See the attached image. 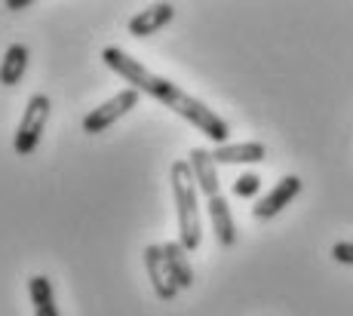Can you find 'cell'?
I'll use <instances>...</instances> for the list:
<instances>
[{"mask_svg": "<svg viewBox=\"0 0 353 316\" xmlns=\"http://www.w3.org/2000/svg\"><path fill=\"white\" fill-rule=\"evenodd\" d=\"M50 98L43 92H34L25 105V114L19 120V129H16V138H12V147H16L19 157H31L37 151L40 138H43V129H46V120H50Z\"/></svg>", "mask_w": 353, "mask_h": 316, "instance_id": "obj_3", "label": "cell"}, {"mask_svg": "<svg viewBox=\"0 0 353 316\" xmlns=\"http://www.w3.org/2000/svg\"><path fill=\"white\" fill-rule=\"evenodd\" d=\"M298 193H301V178H298V176L280 178L274 191H270L268 197H261V200H258V203L252 206V215H255V218H261V221L274 218V215H280L283 209H286V206L298 197Z\"/></svg>", "mask_w": 353, "mask_h": 316, "instance_id": "obj_5", "label": "cell"}, {"mask_svg": "<svg viewBox=\"0 0 353 316\" xmlns=\"http://www.w3.org/2000/svg\"><path fill=\"white\" fill-rule=\"evenodd\" d=\"M34 3V0H6V10H28V6Z\"/></svg>", "mask_w": 353, "mask_h": 316, "instance_id": "obj_16", "label": "cell"}, {"mask_svg": "<svg viewBox=\"0 0 353 316\" xmlns=\"http://www.w3.org/2000/svg\"><path fill=\"white\" fill-rule=\"evenodd\" d=\"M25 71H28V46L25 43H10L0 62V83L3 86H16L22 83Z\"/></svg>", "mask_w": 353, "mask_h": 316, "instance_id": "obj_12", "label": "cell"}, {"mask_svg": "<svg viewBox=\"0 0 353 316\" xmlns=\"http://www.w3.org/2000/svg\"><path fill=\"white\" fill-rule=\"evenodd\" d=\"M28 295L34 304V316H62L56 307V295H52V282L50 277H31L28 280Z\"/></svg>", "mask_w": 353, "mask_h": 316, "instance_id": "obj_13", "label": "cell"}, {"mask_svg": "<svg viewBox=\"0 0 353 316\" xmlns=\"http://www.w3.org/2000/svg\"><path fill=\"white\" fill-rule=\"evenodd\" d=\"M332 258L338 264H350L353 267V243H335L332 246Z\"/></svg>", "mask_w": 353, "mask_h": 316, "instance_id": "obj_15", "label": "cell"}, {"mask_svg": "<svg viewBox=\"0 0 353 316\" xmlns=\"http://www.w3.org/2000/svg\"><path fill=\"white\" fill-rule=\"evenodd\" d=\"M258 191H261V178H258L255 172H246V176H240L234 181V197H240V200L255 197Z\"/></svg>", "mask_w": 353, "mask_h": 316, "instance_id": "obj_14", "label": "cell"}, {"mask_svg": "<svg viewBox=\"0 0 353 316\" xmlns=\"http://www.w3.org/2000/svg\"><path fill=\"white\" fill-rule=\"evenodd\" d=\"M163 255H166V267H169V273H172L179 292L181 288H191L194 286V267H191V258H188L191 252L175 240V243H163Z\"/></svg>", "mask_w": 353, "mask_h": 316, "instance_id": "obj_11", "label": "cell"}, {"mask_svg": "<svg viewBox=\"0 0 353 316\" xmlns=\"http://www.w3.org/2000/svg\"><path fill=\"white\" fill-rule=\"evenodd\" d=\"M188 163H191V172H194V181H196V187H200V193L206 200H212V197H219V169H215V157H212V151H206V147H194L191 154H188Z\"/></svg>", "mask_w": 353, "mask_h": 316, "instance_id": "obj_7", "label": "cell"}, {"mask_svg": "<svg viewBox=\"0 0 353 316\" xmlns=\"http://www.w3.org/2000/svg\"><path fill=\"white\" fill-rule=\"evenodd\" d=\"M101 62H105L114 74H120L126 83H132V89L145 92V96L157 98L160 105L172 107L179 117H185L191 126H196V129H200L209 141H215V147H219V145H228L230 126L219 117V114L212 111V107L203 105L200 98H194L191 92L179 89L172 80L151 74V71L145 68V65L139 62V59H132L129 52L120 50V46H105V50H101Z\"/></svg>", "mask_w": 353, "mask_h": 316, "instance_id": "obj_1", "label": "cell"}, {"mask_svg": "<svg viewBox=\"0 0 353 316\" xmlns=\"http://www.w3.org/2000/svg\"><path fill=\"white\" fill-rule=\"evenodd\" d=\"M206 209H209V221H212V231H215V240H219V246L230 249V246L236 243V224H234V215H230L228 200L219 193V197L206 200Z\"/></svg>", "mask_w": 353, "mask_h": 316, "instance_id": "obj_9", "label": "cell"}, {"mask_svg": "<svg viewBox=\"0 0 353 316\" xmlns=\"http://www.w3.org/2000/svg\"><path fill=\"white\" fill-rule=\"evenodd\" d=\"M145 267H148V280L154 286V295L160 301H172L179 295V286H175L172 273L166 267V255H163V246H145Z\"/></svg>", "mask_w": 353, "mask_h": 316, "instance_id": "obj_6", "label": "cell"}, {"mask_svg": "<svg viewBox=\"0 0 353 316\" xmlns=\"http://www.w3.org/2000/svg\"><path fill=\"white\" fill-rule=\"evenodd\" d=\"M139 96H141V92L129 86V89H120L114 98H108L105 105L92 107V111L83 117V132H90V136H99V132L111 129V126L117 123L123 114H129L135 105H139Z\"/></svg>", "mask_w": 353, "mask_h": 316, "instance_id": "obj_4", "label": "cell"}, {"mask_svg": "<svg viewBox=\"0 0 353 316\" xmlns=\"http://www.w3.org/2000/svg\"><path fill=\"white\" fill-rule=\"evenodd\" d=\"M215 163L230 166V163H261L268 157V147L261 141H243V145H219L212 147Z\"/></svg>", "mask_w": 353, "mask_h": 316, "instance_id": "obj_10", "label": "cell"}, {"mask_svg": "<svg viewBox=\"0 0 353 316\" xmlns=\"http://www.w3.org/2000/svg\"><path fill=\"white\" fill-rule=\"evenodd\" d=\"M169 178H172V197H175V215H179V243L188 249V252H196L203 240L200 231V206H196V187L191 163L188 160H175L172 169H169Z\"/></svg>", "mask_w": 353, "mask_h": 316, "instance_id": "obj_2", "label": "cell"}, {"mask_svg": "<svg viewBox=\"0 0 353 316\" xmlns=\"http://www.w3.org/2000/svg\"><path fill=\"white\" fill-rule=\"evenodd\" d=\"M172 19H175L172 3H154V6H148V10L135 12V16L129 19L126 28L132 37H151V34H157L160 28H166Z\"/></svg>", "mask_w": 353, "mask_h": 316, "instance_id": "obj_8", "label": "cell"}]
</instances>
